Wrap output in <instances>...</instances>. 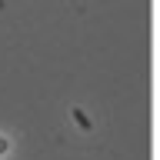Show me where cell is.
Returning <instances> with one entry per match:
<instances>
[{
    "mask_svg": "<svg viewBox=\"0 0 160 160\" xmlns=\"http://www.w3.org/2000/svg\"><path fill=\"white\" fill-rule=\"evenodd\" d=\"M3 150H7V140H0V153H3Z\"/></svg>",
    "mask_w": 160,
    "mask_h": 160,
    "instance_id": "obj_1",
    "label": "cell"
}]
</instances>
